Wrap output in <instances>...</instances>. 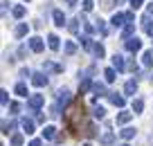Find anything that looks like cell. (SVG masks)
<instances>
[{"label": "cell", "mask_w": 153, "mask_h": 146, "mask_svg": "<svg viewBox=\"0 0 153 146\" xmlns=\"http://www.w3.org/2000/svg\"><path fill=\"white\" fill-rule=\"evenodd\" d=\"M122 146H128V144H122Z\"/></svg>", "instance_id": "obj_49"}, {"label": "cell", "mask_w": 153, "mask_h": 146, "mask_svg": "<svg viewBox=\"0 0 153 146\" xmlns=\"http://www.w3.org/2000/svg\"><path fill=\"white\" fill-rule=\"evenodd\" d=\"M113 65H115V70L124 72V70H126V61H124V56H122V54H115V56H113Z\"/></svg>", "instance_id": "obj_6"}, {"label": "cell", "mask_w": 153, "mask_h": 146, "mask_svg": "<svg viewBox=\"0 0 153 146\" xmlns=\"http://www.w3.org/2000/svg\"><path fill=\"white\" fill-rule=\"evenodd\" d=\"M92 52H95V56H97V59H104L106 50H104V45H101V43H97V45H95V50H92Z\"/></svg>", "instance_id": "obj_24"}, {"label": "cell", "mask_w": 153, "mask_h": 146, "mask_svg": "<svg viewBox=\"0 0 153 146\" xmlns=\"http://www.w3.org/2000/svg\"><path fill=\"white\" fill-rule=\"evenodd\" d=\"M95 29H97V32H101V34H104V36H106V34H108V29H106V23H104V20H95Z\"/></svg>", "instance_id": "obj_22"}, {"label": "cell", "mask_w": 153, "mask_h": 146, "mask_svg": "<svg viewBox=\"0 0 153 146\" xmlns=\"http://www.w3.org/2000/svg\"><path fill=\"white\" fill-rule=\"evenodd\" d=\"M86 135H88V137H95V126H88V128H86Z\"/></svg>", "instance_id": "obj_38"}, {"label": "cell", "mask_w": 153, "mask_h": 146, "mask_svg": "<svg viewBox=\"0 0 153 146\" xmlns=\"http://www.w3.org/2000/svg\"><path fill=\"white\" fill-rule=\"evenodd\" d=\"M7 101H9V97H7V90H2V92H0V104L7 106Z\"/></svg>", "instance_id": "obj_35"}, {"label": "cell", "mask_w": 153, "mask_h": 146, "mask_svg": "<svg viewBox=\"0 0 153 146\" xmlns=\"http://www.w3.org/2000/svg\"><path fill=\"white\" fill-rule=\"evenodd\" d=\"M48 45H50V50H54V52L61 47V43H59V36H56V34H50V36H48Z\"/></svg>", "instance_id": "obj_11"}, {"label": "cell", "mask_w": 153, "mask_h": 146, "mask_svg": "<svg viewBox=\"0 0 153 146\" xmlns=\"http://www.w3.org/2000/svg\"><path fill=\"white\" fill-rule=\"evenodd\" d=\"M133 20H135V14H133V11H128V14H126V23H133Z\"/></svg>", "instance_id": "obj_40"}, {"label": "cell", "mask_w": 153, "mask_h": 146, "mask_svg": "<svg viewBox=\"0 0 153 146\" xmlns=\"http://www.w3.org/2000/svg\"><path fill=\"white\" fill-rule=\"evenodd\" d=\"M29 146H43V144H41V139H32V142H29Z\"/></svg>", "instance_id": "obj_43"}, {"label": "cell", "mask_w": 153, "mask_h": 146, "mask_svg": "<svg viewBox=\"0 0 153 146\" xmlns=\"http://www.w3.org/2000/svg\"><path fill=\"white\" fill-rule=\"evenodd\" d=\"M32 83L36 85V88H43V85H48V76H45L43 72H36V74L32 76Z\"/></svg>", "instance_id": "obj_5"}, {"label": "cell", "mask_w": 153, "mask_h": 146, "mask_svg": "<svg viewBox=\"0 0 153 146\" xmlns=\"http://www.w3.org/2000/svg\"><path fill=\"white\" fill-rule=\"evenodd\" d=\"M122 2H126V0H115V5H122Z\"/></svg>", "instance_id": "obj_46"}, {"label": "cell", "mask_w": 153, "mask_h": 146, "mask_svg": "<svg viewBox=\"0 0 153 146\" xmlns=\"http://www.w3.org/2000/svg\"><path fill=\"white\" fill-rule=\"evenodd\" d=\"M104 94H106L104 83H92V99H97V97H104Z\"/></svg>", "instance_id": "obj_9"}, {"label": "cell", "mask_w": 153, "mask_h": 146, "mask_svg": "<svg viewBox=\"0 0 153 146\" xmlns=\"http://www.w3.org/2000/svg\"><path fill=\"white\" fill-rule=\"evenodd\" d=\"M68 5H70V7H74V5H76V0H68Z\"/></svg>", "instance_id": "obj_45"}, {"label": "cell", "mask_w": 153, "mask_h": 146, "mask_svg": "<svg viewBox=\"0 0 153 146\" xmlns=\"http://www.w3.org/2000/svg\"><path fill=\"white\" fill-rule=\"evenodd\" d=\"M29 47H32V52H43V50H45V43H43V38L34 36V38H29Z\"/></svg>", "instance_id": "obj_4"}, {"label": "cell", "mask_w": 153, "mask_h": 146, "mask_svg": "<svg viewBox=\"0 0 153 146\" xmlns=\"http://www.w3.org/2000/svg\"><path fill=\"white\" fill-rule=\"evenodd\" d=\"M81 45L86 47V50H95V45H92V38H90V36H81Z\"/></svg>", "instance_id": "obj_29"}, {"label": "cell", "mask_w": 153, "mask_h": 146, "mask_svg": "<svg viewBox=\"0 0 153 146\" xmlns=\"http://www.w3.org/2000/svg\"><path fill=\"white\" fill-rule=\"evenodd\" d=\"M76 23H79V18H76V20H72V23L68 25V27H70V32H72V34H76V32H79V25H76Z\"/></svg>", "instance_id": "obj_34"}, {"label": "cell", "mask_w": 153, "mask_h": 146, "mask_svg": "<svg viewBox=\"0 0 153 146\" xmlns=\"http://www.w3.org/2000/svg\"><path fill=\"white\" fill-rule=\"evenodd\" d=\"M126 50H128V52H140V50H142V41H140V38H128V41H126Z\"/></svg>", "instance_id": "obj_3"}, {"label": "cell", "mask_w": 153, "mask_h": 146, "mask_svg": "<svg viewBox=\"0 0 153 146\" xmlns=\"http://www.w3.org/2000/svg\"><path fill=\"white\" fill-rule=\"evenodd\" d=\"M92 0H83V11H92Z\"/></svg>", "instance_id": "obj_36"}, {"label": "cell", "mask_w": 153, "mask_h": 146, "mask_svg": "<svg viewBox=\"0 0 153 146\" xmlns=\"http://www.w3.org/2000/svg\"><path fill=\"white\" fill-rule=\"evenodd\" d=\"M25 11H27V9H25L23 5H16V7H14V16H16V18H23Z\"/></svg>", "instance_id": "obj_33"}, {"label": "cell", "mask_w": 153, "mask_h": 146, "mask_svg": "<svg viewBox=\"0 0 153 146\" xmlns=\"http://www.w3.org/2000/svg\"><path fill=\"white\" fill-rule=\"evenodd\" d=\"M68 104H70V92H68V90H61V92H59V99H56V108H54V110L59 113V110L65 108Z\"/></svg>", "instance_id": "obj_1"}, {"label": "cell", "mask_w": 153, "mask_h": 146, "mask_svg": "<svg viewBox=\"0 0 153 146\" xmlns=\"http://www.w3.org/2000/svg\"><path fill=\"white\" fill-rule=\"evenodd\" d=\"M14 126H16L14 122H9V124H7V122H2V135H9V133L14 130Z\"/></svg>", "instance_id": "obj_31"}, {"label": "cell", "mask_w": 153, "mask_h": 146, "mask_svg": "<svg viewBox=\"0 0 153 146\" xmlns=\"http://www.w3.org/2000/svg\"><path fill=\"white\" fill-rule=\"evenodd\" d=\"M142 25H144V32H146L149 36H153V23H151V16H144V18H142Z\"/></svg>", "instance_id": "obj_15"}, {"label": "cell", "mask_w": 153, "mask_h": 146, "mask_svg": "<svg viewBox=\"0 0 153 146\" xmlns=\"http://www.w3.org/2000/svg\"><path fill=\"white\" fill-rule=\"evenodd\" d=\"M151 144H153V135H151Z\"/></svg>", "instance_id": "obj_48"}, {"label": "cell", "mask_w": 153, "mask_h": 146, "mask_svg": "<svg viewBox=\"0 0 153 146\" xmlns=\"http://www.w3.org/2000/svg\"><path fill=\"white\" fill-rule=\"evenodd\" d=\"M90 88V79H88L86 74H83V79H81V83H79V92H86V90Z\"/></svg>", "instance_id": "obj_25"}, {"label": "cell", "mask_w": 153, "mask_h": 146, "mask_svg": "<svg viewBox=\"0 0 153 146\" xmlns=\"http://www.w3.org/2000/svg\"><path fill=\"white\" fill-rule=\"evenodd\" d=\"M83 146H92V144H88V142H86V144H83Z\"/></svg>", "instance_id": "obj_47"}, {"label": "cell", "mask_w": 153, "mask_h": 146, "mask_svg": "<svg viewBox=\"0 0 153 146\" xmlns=\"http://www.w3.org/2000/svg\"><path fill=\"white\" fill-rule=\"evenodd\" d=\"M74 52H76V43L74 41H68L65 43V54H70V56H72Z\"/></svg>", "instance_id": "obj_28"}, {"label": "cell", "mask_w": 153, "mask_h": 146, "mask_svg": "<svg viewBox=\"0 0 153 146\" xmlns=\"http://www.w3.org/2000/svg\"><path fill=\"white\" fill-rule=\"evenodd\" d=\"M108 99L113 101V104L117 106V108H124V104H126V99H124V97H120L117 92H110V94H108Z\"/></svg>", "instance_id": "obj_8"}, {"label": "cell", "mask_w": 153, "mask_h": 146, "mask_svg": "<svg viewBox=\"0 0 153 146\" xmlns=\"http://www.w3.org/2000/svg\"><path fill=\"white\" fill-rule=\"evenodd\" d=\"M9 110H11V113H18V104H16V101H14V104H9Z\"/></svg>", "instance_id": "obj_41"}, {"label": "cell", "mask_w": 153, "mask_h": 146, "mask_svg": "<svg viewBox=\"0 0 153 146\" xmlns=\"http://www.w3.org/2000/svg\"><path fill=\"white\" fill-rule=\"evenodd\" d=\"M146 16H153V2H151L149 7H146Z\"/></svg>", "instance_id": "obj_44"}, {"label": "cell", "mask_w": 153, "mask_h": 146, "mask_svg": "<svg viewBox=\"0 0 153 146\" xmlns=\"http://www.w3.org/2000/svg\"><path fill=\"white\" fill-rule=\"evenodd\" d=\"M133 32H135V23H128V25L124 27V32H122V38H124V41H128Z\"/></svg>", "instance_id": "obj_18"}, {"label": "cell", "mask_w": 153, "mask_h": 146, "mask_svg": "<svg viewBox=\"0 0 153 146\" xmlns=\"http://www.w3.org/2000/svg\"><path fill=\"white\" fill-rule=\"evenodd\" d=\"M14 90H16V94H18V97H27V94H29V92H27V85H25V83H16Z\"/></svg>", "instance_id": "obj_21"}, {"label": "cell", "mask_w": 153, "mask_h": 146, "mask_svg": "<svg viewBox=\"0 0 153 146\" xmlns=\"http://www.w3.org/2000/svg\"><path fill=\"white\" fill-rule=\"evenodd\" d=\"M11 146H23V135H20V133L11 135Z\"/></svg>", "instance_id": "obj_32"}, {"label": "cell", "mask_w": 153, "mask_h": 146, "mask_svg": "<svg viewBox=\"0 0 153 146\" xmlns=\"http://www.w3.org/2000/svg\"><path fill=\"white\" fill-rule=\"evenodd\" d=\"M18 54H20V56H25V54H27V47H25V45H20V50H18Z\"/></svg>", "instance_id": "obj_42"}, {"label": "cell", "mask_w": 153, "mask_h": 146, "mask_svg": "<svg viewBox=\"0 0 153 146\" xmlns=\"http://www.w3.org/2000/svg\"><path fill=\"white\" fill-rule=\"evenodd\" d=\"M104 76H106V81H108V83H113V81L117 79V74H115V70H113V67H108V70H104Z\"/></svg>", "instance_id": "obj_23"}, {"label": "cell", "mask_w": 153, "mask_h": 146, "mask_svg": "<svg viewBox=\"0 0 153 146\" xmlns=\"http://www.w3.org/2000/svg\"><path fill=\"white\" fill-rule=\"evenodd\" d=\"M124 92H126V94H135V92H137V81H135V79L126 81V85H124Z\"/></svg>", "instance_id": "obj_12"}, {"label": "cell", "mask_w": 153, "mask_h": 146, "mask_svg": "<svg viewBox=\"0 0 153 146\" xmlns=\"http://www.w3.org/2000/svg\"><path fill=\"white\" fill-rule=\"evenodd\" d=\"M124 20H126V14H120V11H117V14L113 16V25H115V27L124 25Z\"/></svg>", "instance_id": "obj_20"}, {"label": "cell", "mask_w": 153, "mask_h": 146, "mask_svg": "<svg viewBox=\"0 0 153 146\" xmlns=\"http://www.w3.org/2000/svg\"><path fill=\"white\" fill-rule=\"evenodd\" d=\"M131 119H133V113H120L115 122H117V126H122V124H128Z\"/></svg>", "instance_id": "obj_13"}, {"label": "cell", "mask_w": 153, "mask_h": 146, "mask_svg": "<svg viewBox=\"0 0 153 146\" xmlns=\"http://www.w3.org/2000/svg\"><path fill=\"white\" fill-rule=\"evenodd\" d=\"M52 18H54V25H56V27H63V25H65V16H63L61 9H54L52 11Z\"/></svg>", "instance_id": "obj_7"}, {"label": "cell", "mask_w": 153, "mask_h": 146, "mask_svg": "<svg viewBox=\"0 0 153 146\" xmlns=\"http://www.w3.org/2000/svg\"><path fill=\"white\" fill-rule=\"evenodd\" d=\"M142 61H144V65H146V67L153 65V50H146V52L142 54Z\"/></svg>", "instance_id": "obj_17"}, {"label": "cell", "mask_w": 153, "mask_h": 146, "mask_svg": "<svg viewBox=\"0 0 153 146\" xmlns=\"http://www.w3.org/2000/svg\"><path fill=\"white\" fill-rule=\"evenodd\" d=\"M144 110V101L142 99H133V113H142Z\"/></svg>", "instance_id": "obj_30"}, {"label": "cell", "mask_w": 153, "mask_h": 146, "mask_svg": "<svg viewBox=\"0 0 153 146\" xmlns=\"http://www.w3.org/2000/svg\"><path fill=\"white\" fill-rule=\"evenodd\" d=\"M43 137L45 139H54V137H56V128L54 126H45L43 128Z\"/></svg>", "instance_id": "obj_16"}, {"label": "cell", "mask_w": 153, "mask_h": 146, "mask_svg": "<svg viewBox=\"0 0 153 146\" xmlns=\"http://www.w3.org/2000/svg\"><path fill=\"white\" fill-rule=\"evenodd\" d=\"M113 142H115V135H113V133H104V135H101V144L108 146V144H113Z\"/></svg>", "instance_id": "obj_26"}, {"label": "cell", "mask_w": 153, "mask_h": 146, "mask_svg": "<svg viewBox=\"0 0 153 146\" xmlns=\"http://www.w3.org/2000/svg\"><path fill=\"white\" fill-rule=\"evenodd\" d=\"M27 32H29V25H27V23H18V25H16V29H14V34H16L18 38H23Z\"/></svg>", "instance_id": "obj_10"}, {"label": "cell", "mask_w": 153, "mask_h": 146, "mask_svg": "<svg viewBox=\"0 0 153 146\" xmlns=\"http://www.w3.org/2000/svg\"><path fill=\"white\" fill-rule=\"evenodd\" d=\"M142 2H144V0H131V7H133V9H137Z\"/></svg>", "instance_id": "obj_39"}, {"label": "cell", "mask_w": 153, "mask_h": 146, "mask_svg": "<svg viewBox=\"0 0 153 146\" xmlns=\"http://www.w3.org/2000/svg\"><path fill=\"white\" fill-rule=\"evenodd\" d=\"M92 117H95V119H104V117H106V108L95 106V108H92Z\"/></svg>", "instance_id": "obj_19"}, {"label": "cell", "mask_w": 153, "mask_h": 146, "mask_svg": "<svg viewBox=\"0 0 153 146\" xmlns=\"http://www.w3.org/2000/svg\"><path fill=\"white\" fill-rule=\"evenodd\" d=\"M20 126H23V133H27V135H32V133H34V122H32V119L25 117L23 122H20Z\"/></svg>", "instance_id": "obj_14"}, {"label": "cell", "mask_w": 153, "mask_h": 146, "mask_svg": "<svg viewBox=\"0 0 153 146\" xmlns=\"http://www.w3.org/2000/svg\"><path fill=\"white\" fill-rule=\"evenodd\" d=\"M43 104H45L43 94H32V97H29V108H32V110H38Z\"/></svg>", "instance_id": "obj_2"}, {"label": "cell", "mask_w": 153, "mask_h": 146, "mask_svg": "<svg viewBox=\"0 0 153 146\" xmlns=\"http://www.w3.org/2000/svg\"><path fill=\"white\" fill-rule=\"evenodd\" d=\"M20 76H25V79H27V76H34V74L27 70V67H23V70H20Z\"/></svg>", "instance_id": "obj_37"}, {"label": "cell", "mask_w": 153, "mask_h": 146, "mask_svg": "<svg viewBox=\"0 0 153 146\" xmlns=\"http://www.w3.org/2000/svg\"><path fill=\"white\" fill-rule=\"evenodd\" d=\"M120 135L124 137V139H133V137H135V128H124Z\"/></svg>", "instance_id": "obj_27"}]
</instances>
